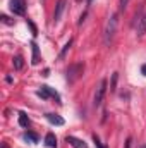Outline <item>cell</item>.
I'll return each mask as SVG.
<instances>
[{
	"label": "cell",
	"mask_w": 146,
	"mask_h": 148,
	"mask_svg": "<svg viewBox=\"0 0 146 148\" xmlns=\"http://www.w3.org/2000/svg\"><path fill=\"white\" fill-rule=\"evenodd\" d=\"M117 24H119V14H112L110 19L107 21V26H105V33H103V38H105V43L110 45L112 40L115 36V31H117Z\"/></svg>",
	"instance_id": "6da1fadb"
},
{
	"label": "cell",
	"mask_w": 146,
	"mask_h": 148,
	"mask_svg": "<svg viewBox=\"0 0 146 148\" xmlns=\"http://www.w3.org/2000/svg\"><path fill=\"white\" fill-rule=\"evenodd\" d=\"M83 73H84V64L83 62H77V64L69 66V69H67V81L69 83H76L83 76Z\"/></svg>",
	"instance_id": "7a4b0ae2"
},
{
	"label": "cell",
	"mask_w": 146,
	"mask_h": 148,
	"mask_svg": "<svg viewBox=\"0 0 146 148\" xmlns=\"http://www.w3.org/2000/svg\"><path fill=\"white\" fill-rule=\"evenodd\" d=\"M107 86H108L107 79H102L100 84H98V88H96V91H95V98H93V105H95V107H100V105H102L103 97H105V93H107Z\"/></svg>",
	"instance_id": "3957f363"
},
{
	"label": "cell",
	"mask_w": 146,
	"mask_h": 148,
	"mask_svg": "<svg viewBox=\"0 0 146 148\" xmlns=\"http://www.w3.org/2000/svg\"><path fill=\"white\" fill-rule=\"evenodd\" d=\"M136 33H138V36H145V33H146V14H143V16H138V14H136Z\"/></svg>",
	"instance_id": "277c9868"
},
{
	"label": "cell",
	"mask_w": 146,
	"mask_h": 148,
	"mask_svg": "<svg viewBox=\"0 0 146 148\" xmlns=\"http://www.w3.org/2000/svg\"><path fill=\"white\" fill-rule=\"evenodd\" d=\"M65 5H67L65 0H59V2H57V5H55V12H53V23H59V21H60L62 14H64V10H65Z\"/></svg>",
	"instance_id": "5b68a950"
},
{
	"label": "cell",
	"mask_w": 146,
	"mask_h": 148,
	"mask_svg": "<svg viewBox=\"0 0 146 148\" xmlns=\"http://www.w3.org/2000/svg\"><path fill=\"white\" fill-rule=\"evenodd\" d=\"M10 10L17 16L24 14V0H10Z\"/></svg>",
	"instance_id": "8992f818"
},
{
	"label": "cell",
	"mask_w": 146,
	"mask_h": 148,
	"mask_svg": "<svg viewBox=\"0 0 146 148\" xmlns=\"http://www.w3.org/2000/svg\"><path fill=\"white\" fill-rule=\"evenodd\" d=\"M65 141H67L72 148H88V145H86L83 140H79V138H76V136H67Z\"/></svg>",
	"instance_id": "52a82bcc"
},
{
	"label": "cell",
	"mask_w": 146,
	"mask_h": 148,
	"mask_svg": "<svg viewBox=\"0 0 146 148\" xmlns=\"http://www.w3.org/2000/svg\"><path fill=\"white\" fill-rule=\"evenodd\" d=\"M45 145L48 148H57V138H55L53 133H48V134L45 136Z\"/></svg>",
	"instance_id": "ba28073f"
},
{
	"label": "cell",
	"mask_w": 146,
	"mask_h": 148,
	"mask_svg": "<svg viewBox=\"0 0 146 148\" xmlns=\"http://www.w3.org/2000/svg\"><path fill=\"white\" fill-rule=\"evenodd\" d=\"M45 117H46L52 124H55V126H62V124H64V119H62L60 115H57V114H46Z\"/></svg>",
	"instance_id": "9c48e42d"
},
{
	"label": "cell",
	"mask_w": 146,
	"mask_h": 148,
	"mask_svg": "<svg viewBox=\"0 0 146 148\" xmlns=\"http://www.w3.org/2000/svg\"><path fill=\"white\" fill-rule=\"evenodd\" d=\"M12 64H14V69H16V71H21V69L24 67V59H23V55H16V57L12 59Z\"/></svg>",
	"instance_id": "30bf717a"
},
{
	"label": "cell",
	"mask_w": 146,
	"mask_h": 148,
	"mask_svg": "<svg viewBox=\"0 0 146 148\" xmlns=\"http://www.w3.org/2000/svg\"><path fill=\"white\" fill-rule=\"evenodd\" d=\"M31 48H33V60H31V62H33V64H38V62H40V50H38V45L35 41L31 43Z\"/></svg>",
	"instance_id": "8fae6325"
},
{
	"label": "cell",
	"mask_w": 146,
	"mask_h": 148,
	"mask_svg": "<svg viewBox=\"0 0 146 148\" xmlns=\"http://www.w3.org/2000/svg\"><path fill=\"white\" fill-rule=\"evenodd\" d=\"M24 140L26 141H31V143H38V134H35V133H31V131H28V133H24Z\"/></svg>",
	"instance_id": "7c38bea8"
},
{
	"label": "cell",
	"mask_w": 146,
	"mask_h": 148,
	"mask_svg": "<svg viewBox=\"0 0 146 148\" xmlns=\"http://www.w3.org/2000/svg\"><path fill=\"white\" fill-rule=\"evenodd\" d=\"M19 124H21L23 127H28V126H29V119H28V115H26L24 112L19 114Z\"/></svg>",
	"instance_id": "4fadbf2b"
},
{
	"label": "cell",
	"mask_w": 146,
	"mask_h": 148,
	"mask_svg": "<svg viewBox=\"0 0 146 148\" xmlns=\"http://www.w3.org/2000/svg\"><path fill=\"white\" fill-rule=\"evenodd\" d=\"M71 45H72V40H69V41H67V43H65V45L62 47V52L59 53V59H64V57H65V53L69 52V48H71Z\"/></svg>",
	"instance_id": "5bb4252c"
},
{
	"label": "cell",
	"mask_w": 146,
	"mask_h": 148,
	"mask_svg": "<svg viewBox=\"0 0 146 148\" xmlns=\"http://www.w3.org/2000/svg\"><path fill=\"white\" fill-rule=\"evenodd\" d=\"M117 79H119V73H113L112 74V83H110V91L112 93L117 90Z\"/></svg>",
	"instance_id": "9a60e30c"
},
{
	"label": "cell",
	"mask_w": 146,
	"mask_h": 148,
	"mask_svg": "<svg viewBox=\"0 0 146 148\" xmlns=\"http://www.w3.org/2000/svg\"><path fill=\"white\" fill-rule=\"evenodd\" d=\"M93 141H95V147H96V148H105L102 143H100V138H98L96 134H93Z\"/></svg>",
	"instance_id": "2e32d148"
},
{
	"label": "cell",
	"mask_w": 146,
	"mask_h": 148,
	"mask_svg": "<svg viewBox=\"0 0 146 148\" xmlns=\"http://www.w3.org/2000/svg\"><path fill=\"white\" fill-rule=\"evenodd\" d=\"M127 3H129V0H120V2H119L120 10H126V9H127Z\"/></svg>",
	"instance_id": "e0dca14e"
},
{
	"label": "cell",
	"mask_w": 146,
	"mask_h": 148,
	"mask_svg": "<svg viewBox=\"0 0 146 148\" xmlns=\"http://www.w3.org/2000/svg\"><path fill=\"white\" fill-rule=\"evenodd\" d=\"M26 23H28V26H29V28H31V31H33V35H38V29H36V26H35V24H33V23H31V21H29V19H28V21H26Z\"/></svg>",
	"instance_id": "ac0fdd59"
},
{
	"label": "cell",
	"mask_w": 146,
	"mask_h": 148,
	"mask_svg": "<svg viewBox=\"0 0 146 148\" xmlns=\"http://www.w3.org/2000/svg\"><path fill=\"white\" fill-rule=\"evenodd\" d=\"M2 21H3L5 24H14V21H10V19L7 17V16H2Z\"/></svg>",
	"instance_id": "d6986e66"
},
{
	"label": "cell",
	"mask_w": 146,
	"mask_h": 148,
	"mask_svg": "<svg viewBox=\"0 0 146 148\" xmlns=\"http://www.w3.org/2000/svg\"><path fill=\"white\" fill-rule=\"evenodd\" d=\"M84 17H86V12H83V14H81V17H79V23H77L79 26H81V24L84 23Z\"/></svg>",
	"instance_id": "ffe728a7"
},
{
	"label": "cell",
	"mask_w": 146,
	"mask_h": 148,
	"mask_svg": "<svg viewBox=\"0 0 146 148\" xmlns=\"http://www.w3.org/2000/svg\"><path fill=\"white\" fill-rule=\"evenodd\" d=\"M131 143H132V140H131V138H127V143H126V148H131Z\"/></svg>",
	"instance_id": "44dd1931"
},
{
	"label": "cell",
	"mask_w": 146,
	"mask_h": 148,
	"mask_svg": "<svg viewBox=\"0 0 146 148\" xmlns=\"http://www.w3.org/2000/svg\"><path fill=\"white\" fill-rule=\"evenodd\" d=\"M141 73L146 76V64H143V67H141Z\"/></svg>",
	"instance_id": "7402d4cb"
},
{
	"label": "cell",
	"mask_w": 146,
	"mask_h": 148,
	"mask_svg": "<svg viewBox=\"0 0 146 148\" xmlns=\"http://www.w3.org/2000/svg\"><path fill=\"white\" fill-rule=\"evenodd\" d=\"M91 2H93V0H86V3H88V7L91 5Z\"/></svg>",
	"instance_id": "603a6c76"
},
{
	"label": "cell",
	"mask_w": 146,
	"mask_h": 148,
	"mask_svg": "<svg viewBox=\"0 0 146 148\" xmlns=\"http://www.w3.org/2000/svg\"><path fill=\"white\" fill-rule=\"evenodd\" d=\"M141 148H146V145H143V147H141Z\"/></svg>",
	"instance_id": "cb8c5ba5"
}]
</instances>
